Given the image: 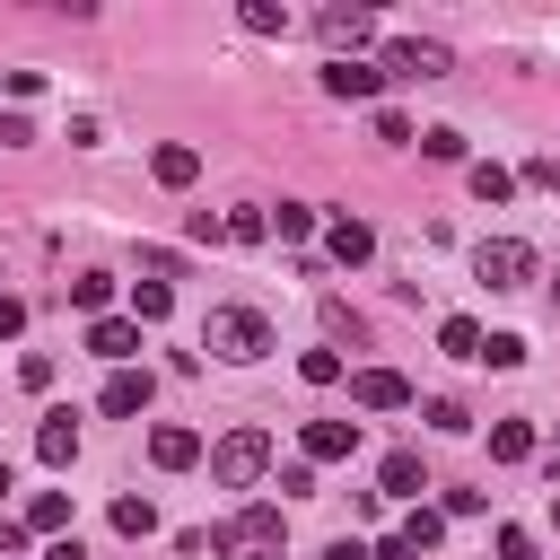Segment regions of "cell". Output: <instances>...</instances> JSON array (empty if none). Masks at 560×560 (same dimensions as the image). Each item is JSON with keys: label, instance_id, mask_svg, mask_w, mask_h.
<instances>
[{"label": "cell", "instance_id": "obj_34", "mask_svg": "<svg viewBox=\"0 0 560 560\" xmlns=\"http://www.w3.org/2000/svg\"><path fill=\"white\" fill-rule=\"evenodd\" d=\"M26 140H35V122L26 114H0V149H26Z\"/></svg>", "mask_w": 560, "mask_h": 560}, {"label": "cell", "instance_id": "obj_37", "mask_svg": "<svg viewBox=\"0 0 560 560\" xmlns=\"http://www.w3.org/2000/svg\"><path fill=\"white\" fill-rule=\"evenodd\" d=\"M44 560H88V551H79V534H70V542H52V551H44Z\"/></svg>", "mask_w": 560, "mask_h": 560}, {"label": "cell", "instance_id": "obj_5", "mask_svg": "<svg viewBox=\"0 0 560 560\" xmlns=\"http://www.w3.org/2000/svg\"><path fill=\"white\" fill-rule=\"evenodd\" d=\"M350 402H359V411H411V376H394V368H359V376H350Z\"/></svg>", "mask_w": 560, "mask_h": 560}, {"label": "cell", "instance_id": "obj_18", "mask_svg": "<svg viewBox=\"0 0 560 560\" xmlns=\"http://www.w3.org/2000/svg\"><path fill=\"white\" fill-rule=\"evenodd\" d=\"M481 341H490V332H481L472 315H446V324H438V350H446V359H481Z\"/></svg>", "mask_w": 560, "mask_h": 560}, {"label": "cell", "instance_id": "obj_10", "mask_svg": "<svg viewBox=\"0 0 560 560\" xmlns=\"http://www.w3.org/2000/svg\"><path fill=\"white\" fill-rule=\"evenodd\" d=\"M88 350H96V359H114V368H122V359H131V350H140V324H131V315H96V324H88Z\"/></svg>", "mask_w": 560, "mask_h": 560}, {"label": "cell", "instance_id": "obj_29", "mask_svg": "<svg viewBox=\"0 0 560 560\" xmlns=\"http://www.w3.org/2000/svg\"><path fill=\"white\" fill-rule=\"evenodd\" d=\"M420 158H438V166H446V158H464V131H446V122H438V131H420Z\"/></svg>", "mask_w": 560, "mask_h": 560}, {"label": "cell", "instance_id": "obj_22", "mask_svg": "<svg viewBox=\"0 0 560 560\" xmlns=\"http://www.w3.org/2000/svg\"><path fill=\"white\" fill-rule=\"evenodd\" d=\"M219 219H228V245H262L271 236V210H254V201L245 210H219Z\"/></svg>", "mask_w": 560, "mask_h": 560}, {"label": "cell", "instance_id": "obj_8", "mask_svg": "<svg viewBox=\"0 0 560 560\" xmlns=\"http://www.w3.org/2000/svg\"><path fill=\"white\" fill-rule=\"evenodd\" d=\"M376 490H385V499H411V508H420V490H429V464H420L411 446H394V455L376 464Z\"/></svg>", "mask_w": 560, "mask_h": 560}, {"label": "cell", "instance_id": "obj_28", "mask_svg": "<svg viewBox=\"0 0 560 560\" xmlns=\"http://www.w3.org/2000/svg\"><path fill=\"white\" fill-rule=\"evenodd\" d=\"M298 376H306V385H341V350H306Z\"/></svg>", "mask_w": 560, "mask_h": 560}, {"label": "cell", "instance_id": "obj_33", "mask_svg": "<svg viewBox=\"0 0 560 560\" xmlns=\"http://www.w3.org/2000/svg\"><path fill=\"white\" fill-rule=\"evenodd\" d=\"M499 560H534V534L525 525H499Z\"/></svg>", "mask_w": 560, "mask_h": 560}, {"label": "cell", "instance_id": "obj_41", "mask_svg": "<svg viewBox=\"0 0 560 560\" xmlns=\"http://www.w3.org/2000/svg\"><path fill=\"white\" fill-rule=\"evenodd\" d=\"M551 306H560V280H551Z\"/></svg>", "mask_w": 560, "mask_h": 560}, {"label": "cell", "instance_id": "obj_14", "mask_svg": "<svg viewBox=\"0 0 560 560\" xmlns=\"http://www.w3.org/2000/svg\"><path fill=\"white\" fill-rule=\"evenodd\" d=\"M149 175H158V184H166V192H184V184H192V175H201V149H184V140H166V149H158V158H149Z\"/></svg>", "mask_w": 560, "mask_h": 560}, {"label": "cell", "instance_id": "obj_26", "mask_svg": "<svg viewBox=\"0 0 560 560\" xmlns=\"http://www.w3.org/2000/svg\"><path fill=\"white\" fill-rule=\"evenodd\" d=\"M438 534H446V516H438V508H411V516H402V542H411V551H429Z\"/></svg>", "mask_w": 560, "mask_h": 560}, {"label": "cell", "instance_id": "obj_16", "mask_svg": "<svg viewBox=\"0 0 560 560\" xmlns=\"http://www.w3.org/2000/svg\"><path fill=\"white\" fill-rule=\"evenodd\" d=\"M324 88H332V96H376L385 70H368V61H324Z\"/></svg>", "mask_w": 560, "mask_h": 560}, {"label": "cell", "instance_id": "obj_39", "mask_svg": "<svg viewBox=\"0 0 560 560\" xmlns=\"http://www.w3.org/2000/svg\"><path fill=\"white\" fill-rule=\"evenodd\" d=\"M0 490H9V455H0Z\"/></svg>", "mask_w": 560, "mask_h": 560}, {"label": "cell", "instance_id": "obj_7", "mask_svg": "<svg viewBox=\"0 0 560 560\" xmlns=\"http://www.w3.org/2000/svg\"><path fill=\"white\" fill-rule=\"evenodd\" d=\"M359 455V420H306V464H350Z\"/></svg>", "mask_w": 560, "mask_h": 560}, {"label": "cell", "instance_id": "obj_24", "mask_svg": "<svg viewBox=\"0 0 560 560\" xmlns=\"http://www.w3.org/2000/svg\"><path fill=\"white\" fill-rule=\"evenodd\" d=\"M490 455H499V464H525V455H534V429H525V420H499V429H490Z\"/></svg>", "mask_w": 560, "mask_h": 560}, {"label": "cell", "instance_id": "obj_20", "mask_svg": "<svg viewBox=\"0 0 560 560\" xmlns=\"http://www.w3.org/2000/svg\"><path fill=\"white\" fill-rule=\"evenodd\" d=\"M61 525H70V499L61 490H35L26 499V534H61Z\"/></svg>", "mask_w": 560, "mask_h": 560}, {"label": "cell", "instance_id": "obj_19", "mask_svg": "<svg viewBox=\"0 0 560 560\" xmlns=\"http://www.w3.org/2000/svg\"><path fill=\"white\" fill-rule=\"evenodd\" d=\"M464 184H472V201H490V210H499V201H508V192H516V175H508V166H499V158H481V166H472V175H464Z\"/></svg>", "mask_w": 560, "mask_h": 560}, {"label": "cell", "instance_id": "obj_23", "mask_svg": "<svg viewBox=\"0 0 560 560\" xmlns=\"http://www.w3.org/2000/svg\"><path fill=\"white\" fill-rule=\"evenodd\" d=\"M271 236H280V245H306V236H315V210H306V201H280V210H271Z\"/></svg>", "mask_w": 560, "mask_h": 560}, {"label": "cell", "instance_id": "obj_21", "mask_svg": "<svg viewBox=\"0 0 560 560\" xmlns=\"http://www.w3.org/2000/svg\"><path fill=\"white\" fill-rule=\"evenodd\" d=\"M114 534H131V542H140V534H158V508H149L140 490H122V499H114Z\"/></svg>", "mask_w": 560, "mask_h": 560}, {"label": "cell", "instance_id": "obj_12", "mask_svg": "<svg viewBox=\"0 0 560 560\" xmlns=\"http://www.w3.org/2000/svg\"><path fill=\"white\" fill-rule=\"evenodd\" d=\"M35 455L61 472V464H79V420L70 411H44V429H35Z\"/></svg>", "mask_w": 560, "mask_h": 560}, {"label": "cell", "instance_id": "obj_13", "mask_svg": "<svg viewBox=\"0 0 560 560\" xmlns=\"http://www.w3.org/2000/svg\"><path fill=\"white\" fill-rule=\"evenodd\" d=\"M149 455H158V472H184V464H201V438L166 420V429H149Z\"/></svg>", "mask_w": 560, "mask_h": 560}, {"label": "cell", "instance_id": "obj_1", "mask_svg": "<svg viewBox=\"0 0 560 560\" xmlns=\"http://www.w3.org/2000/svg\"><path fill=\"white\" fill-rule=\"evenodd\" d=\"M201 350H219V359H236V368H245V359H262V350H271V324H262L254 306H210V315H201Z\"/></svg>", "mask_w": 560, "mask_h": 560}, {"label": "cell", "instance_id": "obj_3", "mask_svg": "<svg viewBox=\"0 0 560 560\" xmlns=\"http://www.w3.org/2000/svg\"><path fill=\"white\" fill-rule=\"evenodd\" d=\"M472 280L481 289H525L534 280V245L525 236H481L472 245Z\"/></svg>", "mask_w": 560, "mask_h": 560}, {"label": "cell", "instance_id": "obj_25", "mask_svg": "<svg viewBox=\"0 0 560 560\" xmlns=\"http://www.w3.org/2000/svg\"><path fill=\"white\" fill-rule=\"evenodd\" d=\"M105 298H114L105 271H79V280H70V306H79V315H105Z\"/></svg>", "mask_w": 560, "mask_h": 560}, {"label": "cell", "instance_id": "obj_11", "mask_svg": "<svg viewBox=\"0 0 560 560\" xmlns=\"http://www.w3.org/2000/svg\"><path fill=\"white\" fill-rule=\"evenodd\" d=\"M114 420H131V411H149V368H114L105 376V394H96Z\"/></svg>", "mask_w": 560, "mask_h": 560}, {"label": "cell", "instance_id": "obj_9", "mask_svg": "<svg viewBox=\"0 0 560 560\" xmlns=\"http://www.w3.org/2000/svg\"><path fill=\"white\" fill-rule=\"evenodd\" d=\"M228 551H280V508H236V525H228Z\"/></svg>", "mask_w": 560, "mask_h": 560}, {"label": "cell", "instance_id": "obj_27", "mask_svg": "<svg viewBox=\"0 0 560 560\" xmlns=\"http://www.w3.org/2000/svg\"><path fill=\"white\" fill-rule=\"evenodd\" d=\"M236 18H245V35H280V26H289V9H271V0H245Z\"/></svg>", "mask_w": 560, "mask_h": 560}, {"label": "cell", "instance_id": "obj_31", "mask_svg": "<svg viewBox=\"0 0 560 560\" xmlns=\"http://www.w3.org/2000/svg\"><path fill=\"white\" fill-rule=\"evenodd\" d=\"M18 385H26V394H44V385H52V359H44V350H26V359H18Z\"/></svg>", "mask_w": 560, "mask_h": 560}, {"label": "cell", "instance_id": "obj_17", "mask_svg": "<svg viewBox=\"0 0 560 560\" xmlns=\"http://www.w3.org/2000/svg\"><path fill=\"white\" fill-rule=\"evenodd\" d=\"M175 315V289L166 280H131V324H166Z\"/></svg>", "mask_w": 560, "mask_h": 560}, {"label": "cell", "instance_id": "obj_36", "mask_svg": "<svg viewBox=\"0 0 560 560\" xmlns=\"http://www.w3.org/2000/svg\"><path fill=\"white\" fill-rule=\"evenodd\" d=\"M9 332H26V306H18V298H0V341H9Z\"/></svg>", "mask_w": 560, "mask_h": 560}, {"label": "cell", "instance_id": "obj_40", "mask_svg": "<svg viewBox=\"0 0 560 560\" xmlns=\"http://www.w3.org/2000/svg\"><path fill=\"white\" fill-rule=\"evenodd\" d=\"M551 525H560V490H551Z\"/></svg>", "mask_w": 560, "mask_h": 560}, {"label": "cell", "instance_id": "obj_30", "mask_svg": "<svg viewBox=\"0 0 560 560\" xmlns=\"http://www.w3.org/2000/svg\"><path fill=\"white\" fill-rule=\"evenodd\" d=\"M481 359H490V368H516V359H525V341H516V332H490V341H481Z\"/></svg>", "mask_w": 560, "mask_h": 560}, {"label": "cell", "instance_id": "obj_6", "mask_svg": "<svg viewBox=\"0 0 560 560\" xmlns=\"http://www.w3.org/2000/svg\"><path fill=\"white\" fill-rule=\"evenodd\" d=\"M315 35L332 44V61H350V52L376 35V18H368V9H324V18H315Z\"/></svg>", "mask_w": 560, "mask_h": 560}, {"label": "cell", "instance_id": "obj_15", "mask_svg": "<svg viewBox=\"0 0 560 560\" xmlns=\"http://www.w3.org/2000/svg\"><path fill=\"white\" fill-rule=\"evenodd\" d=\"M324 245H332V262H368V254H376V228H368V219H332Z\"/></svg>", "mask_w": 560, "mask_h": 560}, {"label": "cell", "instance_id": "obj_32", "mask_svg": "<svg viewBox=\"0 0 560 560\" xmlns=\"http://www.w3.org/2000/svg\"><path fill=\"white\" fill-rule=\"evenodd\" d=\"M429 429H446V438H455V429H472V411H464V402H446V394H438V402H429Z\"/></svg>", "mask_w": 560, "mask_h": 560}, {"label": "cell", "instance_id": "obj_38", "mask_svg": "<svg viewBox=\"0 0 560 560\" xmlns=\"http://www.w3.org/2000/svg\"><path fill=\"white\" fill-rule=\"evenodd\" d=\"M245 560H280V551H245Z\"/></svg>", "mask_w": 560, "mask_h": 560}, {"label": "cell", "instance_id": "obj_2", "mask_svg": "<svg viewBox=\"0 0 560 560\" xmlns=\"http://www.w3.org/2000/svg\"><path fill=\"white\" fill-rule=\"evenodd\" d=\"M210 472H219L228 490H254V481L271 472V438H262V429H228V438L210 446Z\"/></svg>", "mask_w": 560, "mask_h": 560}, {"label": "cell", "instance_id": "obj_35", "mask_svg": "<svg viewBox=\"0 0 560 560\" xmlns=\"http://www.w3.org/2000/svg\"><path fill=\"white\" fill-rule=\"evenodd\" d=\"M324 560H376V551H368L359 534H332V542H324Z\"/></svg>", "mask_w": 560, "mask_h": 560}, {"label": "cell", "instance_id": "obj_4", "mask_svg": "<svg viewBox=\"0 0 560 560\" xmlns=\"http://www.w3.org/2000/svg\"><path fill=\"white\" fill-rule=\"evenodd\" d=\"M385 70H394V79H446V70H455V52H446V44H429V35H394V44H385Z\"/></svg>", "mask_w": 560, "mask_h": 560}]
</instances>
